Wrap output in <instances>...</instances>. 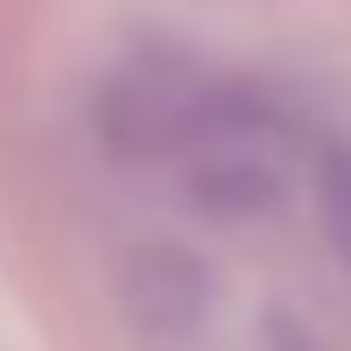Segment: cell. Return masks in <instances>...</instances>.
<instances>
[{
  "instance_id": "6da1fadb",
  "label": "cell",
  "mask_w": 351,
  "mask_h": 351,
  "mask_svg": "<svg viewBox=\"0 0 351 351\" xmlns=\"http://www.w3.org/2000/svg\"><path fill=\"white\" fill-rule=\"evenodd\" d=\"M169 169L195 215H208V221H261V215L287 208L293 182L306 169V143L293 137L287 111L274 98L221 78L215 111L202 117V130L182 143V156Z\"/></svg>"
},
{
  "instance_id": "7a4b0ae2",
  "label": "cell",
  "mask_w": 351,
  "mask_h": 351,
  "mask_svg": "<svg viewBox=\"0 0 351 351\" xmlns=\"http://www.w3.org/2000/svg\"><path fill=\"white\" fill-rule=\"evenodd\" d=\"M221 98V78L176 52H137L98 85L91 124L117 163H176L182 143L202 130V117Z\"/></svg>"
},
{
  "instance_id": "3957f363",
  "label": "cell",
  "mask_w": 351,
  "mask_h": 351,
  "mask_svg": "<svg viewBox=\"0 0 351 351\" xmlns=\"http://www.w3.org/2000/svg\"><path fill=\"white\" fill-rule=\"evenodd\" d=\"M208 306H215L208 267L176 241H143L124 261V313L150 345H189L208 326Z\"/></svg>"
},
{
  "instance_id": "277c9868",
  "label": "cell",
  "mask_w": 351,
  "mask_h": 351,
  "mask_svg": "<svg viewBox=\"0 0 351 351\" xmlns=\"http://www.w3.org/2000/svg\"><path fill=\"white\" fill-rule=\"evenodd\" d=\"M313 195H319V221H326L332 254L351 274V137L313 150Z\"/></svg>"
},
{
  "instance_id": "5b68a950",
  "label": "cell",
  "mask_w": 351,
  "mask_h": 351,
  "mask_svg": "<svg viewBox=\"0 0 351 351\" xmlns=\"http://www.w3.org/2000/svg\"><path fill=\"white\" fill-rule=\"evenodd\" d=\"M267 351H326V345L306 326H293V319H274V326H267Z\"/></svg>"
}]
</instances>
